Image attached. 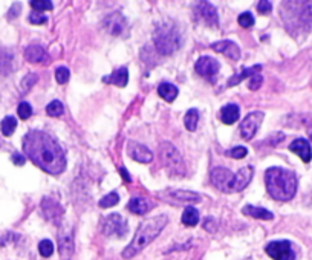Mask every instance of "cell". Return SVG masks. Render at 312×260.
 Instances as JSON below:
<instances>
[{
  "mask_svg": "<svg viewBox=\"0 0 312 260\" xmlns=\"http://www.w3.org/2000/svg\"><path fill=\"white\" fill-rule=\"evenodd\" d=\"M196 9L199 15L205 20L207 25L210 26H216L219 25V15H218V11L216 8H214L210 2H198L196 3Z\"/></svg>",
  "mask_w": 312,
  "mask_h": 260,
  "instance_id": "16",
  "label": "cell"
},
{
  "mask_svg": "<svg viewBox=\"0 0 312 260\" xmlns=\"http://www.w3.org/2000/svg\"><path fill=\"white\" fill-rule=\"evenodd\" d=\"M104 28L112 35H121L127 31V20L121 13H113L104 20Z\"/></svg>",
  "mask_w": 312,
  "mask_h": 260,
  "instance_id": "14",
  "label": "cell"
},
{
  "mask_svg": "<svg viewBox=\"0 0 312 260\" xmlns=\"http://www.w3.org/2000/svg\"><path fill=\"white\" fill-rule=\"evenodd\" d=\"M46 51L40 45H29L25 51V59L29 63H42L46 60Z\"/></svg>",
  "mask_w": 312,
  "mask_h": 260,
  "instance_id": "22",
  "label": "cell"
},
{
  "mask_svg": "<svg viewBox=\"0 0 312 260\" xmlns=\"http://www.w3.org/2000/svg\"><path fill=\"white\" fill-rule=\"evenodd\" d=\"M242 213L245 216L254 217V219H263V220L274 219V214H272L271 211L262 208V207H254V205H245L242 208Z\"/></svg>",
  "mask_w": 312,
  "mask_h": 260,
  "instance_id": "24",
  "label": "cell"
},
{
  "mask_svg": "<svg viewBox=\"0 0 312 260\" xmlns=\"http://www.w3.org/2000/svg\"><path fill=\"white\" fill-rule=\"evenodd\" d=\"M17 127V120L14 117H6L0 122V130H2L3 137H11Z\"/></svg>",
  "mask_w": 312,
  "mask_h": 260,
  "instance_id": "30",
  "label": "cell"
},
{
  "mask_svg": "<svg viewBox=\"0 0 312 260\" xmlns=\"http://www.w3.org/2000/svg\"><path fill=\"white\" fill-rule=\"evenodd\" d=\"M234 178H236V175L225 167H216L211 171L210 176L211 184L219 190L225 191V193H233L234 191Z\"/></svg>",
  "mask_w": 312,
  "mask_h": 260,
  "instance_id": "9",
  "label": "cell"
},
{
  "mask_svg": "<svg viewBox=\"0 0 312 260\" xmlns=\"http://www.w3.org/2000/svg\"><path fill=\"white\" fill-rule=\"evenodd\" d=\"M104 83H112L115 86H118V88H124L125 84H127L129 81V71H127V67H120V69H115L112 72V75L109 76H104L103 78Z\"/></svg>",
  "mask_w": 312,
  "mask_h": 260,
  "instance_id": "21",
  "label": "cell"
},
{
  "mask_svg": "<svg viewBox=\"0 0 312 260\" xmlns=\"http://www.w3.org/2000/svg\"><path fill=\"white\" fill-rule=\"evenodd\" d=\"M158 93H159L161 98H164L165 101L172 103V101L176 100L179 91H178L176 86L172 84V83H161L159 88H158Z\"/></svg>",
  "mask_w": 312,
  "mask_h": 260,
  "instance_id": "26",
  "label": "cell"
},
{
  "mask_svg": "<svg viewBox=\"0 0 312 260\" xmlns=\"http://www.w3.org/2000/svg\"><path fill=\"white\" fill-rule=\"evenodd\" d=\"M18 11H20V5H18V3H14V5H13V8H11V11H9V14H8V17H9V18H14V17L18 14Z\"/></svg>",
  "mask_w": 312,
  "mask_h": 260,
  "instance_id": "46",
  "label": "cell"
},
{
  "mask_svg": "<svg viewBox=\"0 0 312 260\" xmlns=\"http://www.w3.org/2000/svg\"><path fill=\"white\" fill-rule=\"evenodd\" d=\"M127 153H129V156L136 162L149 164L153 161V153L140 142H135V141L127 142Z\"/></svg>",
  "mask_w": 312,
  "mask_h": 260,
  "instance_id": "15",
  "label": "cell"
},
{
  "mask_svg": "<svg viewBox=\"0 0 312 260\" xmlns=\"http://www.w3.org/2000/svg\"><path fill=\"white\" fill-rule=\"evenodd\" d=\"M211 47L216 52H220L223 55H227L228 59H231L234 61L240 59V47L236 43H234V42H230V40L218 42V43H213Z\"/></svg>",
  "mask_w": 312,
  "mask_h": 260,
  "instance_id": "17",
  "label": "cell"
},
{
  "mask_svg": "<svg viewBox=\"0 0 312 260\" xmlns=\"http://www.w3.org/2000/svg\"><path fill=\"white\" fill-rule=\"evenodd\" d=\"M159 158L162 166L170 176H185V164L181 153L170 142H162L159 146Z\"/></svg>",
  "mask_w": 312,
  "mask_h": 260,
  "instance_id": "6",
  "label": "cell"
},
{
  "mask_svg": "<svg viewBox=\"0 0 312 260\" xmlns=\"http://www.w3.org/2000/svg\"><path fill=\"white\" fill-rule=\"evenodd\" d=\"M283 5V13H289V15H283L286 23L291 22L289 30H312V2H285Z\"/></svg>",
  "mask_w": 312,
  "mask_h": 260,
  "instance_id": "4",
  "label": "cell"
},
{
  "mask_svg": "<svg viewBox=\"0 0 312 260\" xmlns=\"http://www.w3.org/2000/svg\"><path fill=\"white\" fill-rule=\"evenodd\" d=\"M101 231L104 236H116V237H124L127 234V220H125L121 214L113 213L109 214L107 217H104L103 225H101Z\"/></svg>",
  "mask_w": 312,
  "mask_h": 260,
  "instance_id": "7",
  "label": "cell"
},
{
  "mask_svg": "<svg viewBox=\"0 0 312 260\" xmlns=\"http://www.w3.org/2000/svg\"><path fill=\"white\" fill-rule=\"evenodd\" d=\"M219 67H220L219 61L210 55H202L196 61V64H194L196 72L202 76H205V78H213V76L219 72Z\"/></svg>",
  "mask_w": 312,
  "mask_h": 260,
  "instance_id": "13",
  "label": "cell"
},
{
  "mask_svg": "<svg viewBox=\"0 0 312 260\" xmlns=\"http://www.w3.org/2000/svg\"><path fill=\"white\" fill-rule=\"evenodd\" d=\"M257 11L260 14H269L272 11V3L271 2H266V0H260V2L257 3Z\"/></svg>",
  "mask_w": 312,
  "mask_h": 260,
  "instance_id": "42",
  "label": "cell"
},
{
  "mask_svg": "<svg viewBox=\"0 0 312 260\" xmlns=\"http://www.w3.org/2000/svg\"><path fill=\"white\" fill-rule=\"evenodd\" d=\"M262 71V66L260 64H256V66H252V67H245L242 72H239L237 75H234L233 78H230L228 80V88H233V86H236V84H239L242 80H245V78H251L252 75H257L259 72Z\"/></svg>",
  "mask_w": 312,
  "mask_h": 260,
  "instance_id": "25",
  "label": "cell"
},
{
  "mask_svg": "<svg viewBox=\"0 0 312 260\" xmlns=\"http://www.w3.org/2000/svg\"><path fill=\"white\" fill-rule=\"evenodd\" d=\"M58 253L62 260H71L74 254V237L71 229L62 228L58 233Z\"/></svg>",
  "mask_w": 312,
  "mask_h": 260,
  "instance_id": "12",
  "label": "cell"
},
{
  "mask_svg": "<svg viewBox=\"0 0 312 260\" xmlns=\"http://www.w3.org/2000/svg\"><path fill=\"white\" fill-rule=\"evenodd\" d=\"M38 251L43 257H51L52 253H54V244L51 242L49 239H45L42 240L40 244H38Z\"/></svg>",
  "mask_w": 312,
  "mask_h": 260,
  "instance_id": "33",
  "label": "cell"
},
{
  "mask_svg": "<svg viewBox=\"0 0 312 260\" xmlns=\"http://www.w3.org/2000/svg\"><path fill=\"white\" fill-rule=\"evenodd\" d=\"M263 117H265L263 112H251L250 115H247V118H243L240 127H239L243 139L250 141L254 138V135L257 133L260 124L263 121Z\"/></svg>",
  "mask_w": 312,
  "mask_h": 260,
  "instance_id": "11",
  "label": "cell"
},
{
  "mask_svg": "<svg viewBox=\"0 0 312 260\" xmlns=\"http://www.w3.org/2000/svg\"><path fill=\"white\" fill-rule=\"evenodd\" d=\"M252 175H254V167L252 166L242 167L236 173V178H234V191H242L245 188L250 184V181L252 179Z\"/></svg>",
  "mask_w": 312,
  "mask_h": 260,
  "instance_id": "20",
  "label": "cell"
},
{
  "mask_svg": "<svg viewBox=\"0 0 312 260\" xmlns=\"http://www.w3.org/2000/svg\"><path fill=\"white\" fill-rule=\"evenodd\" d=\"M266 254L274 260H296V253L289 240H274L265 248Z\"/></svg>",
  "mask_w": 312,
  "mask_h": 260,
  "instance_id": "8",
  "label": "cell"
},
{
  "mask_svg": "<svg viewBox=\"0 0 312 260\" xmlns=\"http://www.w3.org/2000/svg\"><path fill=\"white\" fill-rule=\"evenodd\" d=\"M11 161L16 164V166L22 167L23 164H25V161H26V158H25L23 155H20V153H17V152H16V153H13V155H11Z\"/></svg>",
  "mask_w": 312,
  "mask_h": 260,
  "instance_id": "45",
  "label": "cell"
},
{
  "mask_svg": "<svg viewBox=\"0 0 312 260\" xmlns=\"http://www.w3.org/2000/svg\"><path fill=\"white\" fill-rule=\"evenodd\" d=\"M247 155H248L247 147H242V146L234 147V149H231V150L227 152V156H231L234 159H242V158H245Z\"/></svg>",
  "mask_w": 312,
  "mask_h": 260,
  "instance_id": "38",
  "label": "cell"
},
{
  "mask_svg": "<svg viewBox=\"0 0 312 260\" xmlns=\"http://www.w3.org/2000/svg\"><path fill=\"white\" fill-rule=\"evenodd\" d=\"M69 76H71V72L67 67L64 66H60V67H57V71H55V80L60 83V84H64L67 80H69Z\"/></svg>",
  "mask_w": 312,
  "mask_h": 260,
  "instance_id": "37",
  "label": "cell"
},
{
  "mask_svg": "<svg viewBox=\"0 0 312 260\" xmlns=\"http://www.w3.org/2000/svg\"><path fill=\"white\" fill-rule=\"evenodd\" d=\"M23 150L37 167L49 175H58L66 168V156L60 144L42 130H29L25 135Z\"/></svg>",
  "mask_w": 312,
  "mask_h": 260,
  "instance_id": "1",
  "label": "cell"
},
{
  "mask_svg": "<svg viewBox=\"0 0 312 260\" xmlns=\"http://www.w3.org/2000/svg\"><path fill=\"white\" fill-rule=\"evenodd\" d=\"M158 198L165 200V202H172L173 205H179V204H190V202H199L201 196L194 191L188 190H165L158 193Z\"/></svg>",
  "mask_w": 312,
  "mask_h": 260,
  "instance_id": "10",
  "label": "cell"
},
{
  "mask_svg": "<svg viewBox=\"0 0 312 260\" xmlns=\"http://www.w3.org/2000/svg\"><path fill=\"white\" fill-rule=\"evenodd\" d=\"M31 6L35 9V11H51L54 8L51 0H32Z\"/></svg>",
  "mask_w": 312,
  "mask_h": 260,
  "instance_id": "36",
  "label": "cell"
},
{
  "mask_svg": "<svg viewBox=\"0 0 312 260\" xmlns=\"http://www.w3.org/2000/svg\"><path fill=\"white\" fill-rule=\"evenodd\" d=\"M262 83H263V76L262 75H252L251 78H250V84H248V88L251 89V91H257L260 86H262Z\"/></svg>",
  "mask_w": 312,
  "mask_h": 260,
  "instance_id": "41",
  "label": "cell"
},
{
  "mask_svg": "<svg viewBox=\"0 0 312 260\" xmlns=\"http://www.w3.org/2000/svg\"><path fill=\"white\" fill-rule=\"evenodd\" d=\"M309 137H311V139H312V132H311V135H309Z\"/></svg>",
  "mask_w": 312,
  "mask_h": 260,
  "instance_id": "48",
  "label": "cell"
},
{
  "mask_svg": "<svg viewBox=\"0 0 312 260\" xmlns=\"http://www.w3.org/2000/svg\"><path fill=\"white\" fill-rule=\"evenodd\" d=\"M199 222V211L194 208L193 205H188L184 210L182 214V224L187 227H196Z\"/></svg>",
  "mask_w": 312,
  "mask_h": 260,
  "instance_id": "28",
  "label": "cell"
},
{
  "mask_svg": "<svg viewBox=\"0 0 312 260\" xmlns=\"http://www.w3.org/2000/svg\"><path fill=\"white\" fill-rule=\"evenodd\" d=\"M289 150L294 152L296 155H298L303 162H309L312 158V150H311V144L305 138H297L296 141H292L289 144Z\"/></svg>",
  "mask_w": 312,
  "mask_h": 260,
  "instance_id": "19",
  "label": "cell"
},
{
  "mask_svg": "<svg viewBox=\"0 0 312 260\" xmlns=\"http://www.w3.org/2000/svg\"><path fill=\"white\" fill-rule=\"evenodd\" d=\"M167 222H169V217L165 214H159V216H155V217L144 220V222L140 225L138 231H136L135 237L132 239V242L124 248L123 259L129 260V259L135 257L136 254H140L145 246L150 245L153 240L161 234V231L165 228Z\"/></svg>",
  "mask_w": 312,
  "mask_h": 260,
  "instance_id": "3",
  "label": "cell"
},
{
  "mask_svg": "<svg viewBox=\"0 0 312 260\" xmlns=\"http://www.w3.org/2000/svg\"><path fill=\"white\" fill-rule=\"evenodd\" d=\"M120 202V195L116 193V191H112L107 196H104L101 200H100V207L101 208H109V207H113Z\"/></svg>",
  "mask_w": 312,
  "mask_h": 260,
  "instance_id": "32",
  "label": "cell"
},
{
  "mask_svg": "<svg viewBox=\"0 0 312 260\" xmlns=\"http://www.w3.org/2000/svg\"><path fill=\"white\" fill-rule=\"evenodd\" d=\"M239 25L242 28H251L254 25V17H252L251 13H243L239 15Z\"/></svg>",
  "mask_w": 312,
  "mask_h": 260,
  "instance_id": "39",
  "label": "cell"
},
{
  "mask_svg": "<svg viewBox=\"0 0 312 260\" xmlns=\"http://www.w3.org/2000/svg\"><path fill=\"white\" fill-rule=\"evenodd\" d=\"M42 210H43L45 217L47 220H52V222H58V219H60L63 214V208L60 207V204L52 200L51 198H45L42 200Z\"/></svg>",
  "mask_w": 312,
  "mask_h": 260,
  "instance_id": "18",
  "label": "cell"
},
{
  "mask_svg": "<svg viewBox=\"0 0 312 260\" xmlns=\"http://www.w3.org/2000/svg\"><path fill=\"white\" fill-rule=\"evenodd\" d=\"M11 54H6V55H0V69L5 67V69H11Z\"/></svg>",
  "mask_w": 312,
  "mask_h": 260,
  "instance_id": "43",
  "label": "cell"
},
{
  "mask_svg": "<svg viewBox=\"0 0 312 260\" xmlns=\"http://www.w3.org/2000/svg\"><path fill=\"white\" fill-rule=\"evenodd\" d=\"M240 117V109L237 104H227L220 110V120L223 124H234Z\"/></svg>",
  "mask_w": 312,
  "mask_h": 260,
  "instance_id": "23",
  "label": "cell"
},
{
  "mask_svg": "<svg viewBox=\"0 0 312 260\" xmlns=\"http://www.w3.org/2000/svg\"><path fill=\"white\" fill-rule=\"evenodd\" d=\"M203 228H205L207 231H210V233H214V231H216V228H218L216 220H214L213 217H207L205 222H203Z\"/></svg>",
  "mask_w": 312,
  "mask_h": 260,
  "instance_id": "44",
  "label": "cell"
},
{
  "mask_svg": "<svg viewBox=\"0 0 312 260\" xmlns=\"http://www.w3.org/2000/svg\"><path fill=\"white\" fill-rule=\"evenodd\" d=\"M63 112H64V107L58 100H54L46 106V113L49 117H60V115H63Z\"/></svg>",
  "mask_w": 312,
  "mask_h": 260,
  "instance_id": "31",
  "label": "cell"
},
{
  "mask_svg": "<svg viewBox=\"0 0 312 260\" xmlns=\"http://www.w3.org/2000/svg\"><path fill=\"white\" fill-rule=\"evenodd\" d=\"M29 22H31L32 25H43L47 22V17H45L43 14H40L38 11H34L29 14Z\"/></svg>",
  "mask_w": 312,
  "mask_h": 260,
  "instance_id": "40",
  "label": "cell"
},
{
  "mask_svg": "<svg viewBox=\"0 0 312 260\" xmlns=\"http://www.w3.org/2000/svg\"><path fill=\"white\" fill-rule=\"evenodd\" d=\"M155 47L161 55H172L182 46V37L178 28L170 23L161 25L155 32Z\"/></svg>",
  "mask_w": 312,
  "mask_h": 260,
  "instance_id": "5",
  "label": "cell"
},
{
  "mask_svg": "<svg viewBox=\"0 0 312 260\" xmlns=\"http://www.w3.org/2000/svg\"><path fill=\"white\" fill-rule=\"evenodd\" d=\"M265 184L272 199L286 202L296 196L297 176L291 170L281 167H271L265 171Z\"/></svg>",
  "mask_w": 312,
  "mask_h": 260,
  "instance_id": "2",
  "label": "cell"
},
{
  "mask_svg": "<svg viewBox=\"0 0 312 260\" xmlns=\"http://www.w3.org/2000/svg\"><path fill=\"white\" fill-rule=\"evenodd\" d=\"M120 173L123 175V178H124V181H127V182H130L132 181V176L127 173V170H125L124 167H120Z\"/></svg>",
  "mask_w": 312,
  "mask_h": 260,
  "instance_id": "47",
  "label": "cell"
},
{
  "mask_svg": "<svg viewBox=\"0 0 312 260\" xmlns=\"http://www.w3.org/2000/svg\"><path fill=\"white\" fill-rule=\"evenodd\" d=\"M184 122H185V127H187L190 132L196 130L198 122H199V112H198V109H190L187 113H185Z\"/></svg>",
  "mask_w": 312,
  "mask_h": 260,
  "instance_id": "29",
  "label": "cell"
},
{
  "mask_svg": "<svg viewBox=\"0 0 312 260\" xmlns=\"http://www.w3.org/2000/svg\"><path fill=\"white\" fill-rule=\"evenodd\" d=\"M127 208L135 214H145V213H149V210L152 208V205L142 198H133V199L129 200Z\"/></svg>",
  "mask_w": 312,
  "mask_h": 260,
  "instance_id": "27",
  "label": "cell"
},
{
  "mask_svg": "<svg viewBox=\"0 0 312 260\" xmlns=\"http://www.w3.org/2000/svg\"><path fill=\"white\" fill-rule=\"evenodd\" d=\"M17 115L20 117L22 120H28V118H31V115H32V107H31V104L23 101L18 104V107H17Z\"/></svg>",
  "mask_w": 312,
  "mask_h": 260,
  "instance_id": "34",
  "label": "cell"
},
{
  "mask_svg": "<svg viewBox=\"0 0 312 260\" xmlns=\"http://www.w3.org/2000/svg\"><path fill=\"white\" fill-rule=\"evenodd\" d=\"M37 80H38V75L37 74H28L25 78L22 80V84H20L22 92H28L37 83Z\"/></svg>",
  "mask_w": 312,
  "mask_h": 260,
  "instance_id": "35",
  "label": "cell"
}]
</instances>
